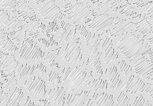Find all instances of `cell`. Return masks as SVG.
I'll return each mask as SVG.
<instances>
[{"mask_svg": "<svg viewBox=\"0 0 153 106\" xmlns=\"http://www.w3.org/2000/svg\"><path fill=\"white\" fill-rule=\"evenodd\" d=\"M117 49L126 60L135 59L147 55L151 45L142 38L132 32H128L120 35L117 42Z\"/></svg>", "mask_w": 153, "mask_h": 106, "instance_id": "obj_1", "label": "cell"}, {"mask_svg": "<svg viewBox=\"0 0 153 106\" xmlns=\"http://www.w3.org/2000/svg\"><path fill=\"white\" fill-rule=\"evenodd\" d=\"M87 62H83L71 70L67 68L62 72V80L67 85L69 92H75L83 87H88L93 80L92 73H87Z\"/></svg>", "mask_w": 153, "mask_h": 106, "instance_id": "obj_2", "label": "cell"}, {"mask_svg": "<svg viewBox=\"0 0 153 106\" xmlns=\"http://www.w3.org/2000/svg\"><path fill=\"white\" fill-rule=\"evenodd\" d=\"M132 70L139 77H143L148 81H152L153 65L149 60L147 55L142 56L129 60Z\"/></svg>", "mask_w": 153, "mask_h": 106, "instance_id": "obj_3", "label": "cell"}, {"mask_svg": "<svg viewBox=\"0 0 153 106\" xmlns=\"http://www.w3.org/2000/svg\"><path fill=\"white\" fill-rule=\"evenodd\" d=\"M65 12V20H69L73 24L79 22L86 18L92 12L90 6L81 3L76 0Z\"/></svg>", "mask_w": 153, "mask_h": 106, "instance_id": "obj_4", "label": "cell"}, {"mask_svg": "<svg viewBox=\"0 0 153 106\" xmlns=\"http://www.w3.org/2000/svg\"><path fill=\"white\" fill-rule=\"evenodd\" d=\"M37 12L43 19L49 21L62 17V12L56 5L55 0H43L38 5Z\"/></svg>", "mask_w": 153, "mask_h": 106, "instance_id": "obj_5", "label": "cell"}, {"mask_svg": "<svg viewBox=\"0 0 153 106\" xmlns=\"http://www.w3.org/2000/svg\"><path fill=\"white\" fill-rule=\"evenodd\" d=\"M43 52L31 38H25L19 51V58L22 60L34 61L42 57Z\"/></svg>", "mask_w": 153, "mask_h": 106, "instance_id": "obj_6", "label": "cell"}, {"mask_svg": "<svg viewBox=\"0 0 153 106\" xmlns=\"http://www.w3.org/2000/svg\"><path fill=\"white\" fill-rule=\"evenodd\" d=\"M82 58L81 43L78 38L68 43L62 54L63 62L67 63H74L78 62Z\"/></svg>", "mask_w": 153, "mask_h": 106, "instance_id": "obj_7", "label": "cell"}, {"mask_svg": "<svg viewBox=\"0 0 153 106\" xmlns=\"http://www.w3.org/2000/svg\"><path fill=\"white\" fill-rule=\"evenodd\" d=\"M78 30L80 35L84 37L85 44L87 46V50L91 54V56L99 54L98 47H99L101 40L100 36H97L91 32H89L84 26H80Z\"/></svg>", "mask_w": 153, "mask_h": 106, "instance_id": "obj_8", "label": "cell"}, {"mask_svg": "<svg viewBox=\"0 0 153 106\" xmlns=\"http://www.w3.org/2000/svg\"><path fill=\"white\" fill-rule=\"evenodd\" d=\"M146 82H144L139 76L132 74L129 76L128 81L123 89V92L130 95L141 94L143 93L146 88Z\"/></svg>", "mask_w": 153, "mask_h": 106, "instance_id": "obj_9", "label": "cell"}, {"mask_svg": "<svg viewBox=\"0 0 153 106\" xmlns=\"http://www.w3.org/2000/svg\"><path fill=\"white\" fill-rule=\"evenodd\" d=\"M27 92L34 96L44 97L46 94L45 82L39 77H31L24 83Z\"/></svg>", "mask_w": 153, "mask_h": 106, "instance_id": "obj_10", "label": "cell"}, {"mask_svg": "<svg viewBox=\"0 0 153 106\" xmlns=\"http://www.w3.org/2000/svg\"><path fill=\"white\" fill-rule=\"evenodd\" d=\"M114 20V18L110 17L106 14L100 15L96 16L91 21V23L88 24V28L97 32H103L111 26Z\"/></svg>", "mask_w": 153, "mask_h": 106, "instance_id": "obj_11", "label": "cell"}, {"mask_svg": "<svg viewBox=\"0 0 153 106\" xmlns=\"http://www.w3.org/2000/svg\"><path fill=\"white\" fill-rule=\"evenodd\" d=\"M1 66L2 69L5 73L12 77H15L16 73H17L18 66H19V62L16 60L15 57L12 54H3L2 53L1 56Z\"/></svg>", "mask_w": 153, "mask_h": 106, "instance_id": "obj_12", "label": "cell"}, {"mask_svg": "<svg viewBox=\"0 0 153 106\" xmlns=\"http://www.w3.org/2000/svg\"><path fill=\"white\" fill-rule=\"evenodd\" d=\"M134 24L133 29L134 31L139 35H141L143 38H146L152 30V24L149 21L147 18L143 15H139L134 18Z\"/></svg>", "mask_w": 153, "mask_h": 106, "instance_id": "obj_13", "label": "cell"}, {"mask_svg": "<svg viewBox=\"0 0 153 106\" xmlns=\"http://www.w3.org/2000/svg\"><path fill=\"white\" fill-rule=\"evenodd\" d=\"M45 99L49 103L55 105H65L66 97L64 87L56 86L55 88L50 89Z\"/></svg>", "mask_w": 153, "mask_h": 106, "instance_id": "obj_14", "label": "cell"}, {"mask_svg": "<svg viewBox=\"0 0 153 106\" xmlns=\"http://www.w3.org/2000/svg\"><path fill=\"white\" fill-rule=\"evenodd\" d=\"M101 54L103 61L106 65H110L117 60V53L115 52L113 47L112 40L110 38H106L101 48Z\"/></svg>", "mask_w": 153, "mask_h": 106, "instance_id": "obj_15", "label": "cell"}, {"mask_svg": "<svg viewBox=\"0 0 153 106\" xmlns=\"http://www.w3.org/2000/svg\"><path fill=\"white\" fill-rule=\"evenodd\" d=\"M106 79L109 80L110 84V89L113 91H117L121 88L123 85V81L120 79L117 69L116 66L110 68L106 70Z\"/></svg>", "mask_w": 153, "mask_h": 106, "instance_id": "obj_16", "label": "cell"}, {"mask_svg": "<svg viewBox=\"0 0 153 106\" xmlns=\"http://www.w3.org/2000/svg\"><path fill=\"white\" fill-rule=\"evenodd\" d=\"M134 21L132 19L126 18V19L120 20L118 23H117L116 26L112 29L110 35L111 37H118L123 34L128 32L131 28H133Z\"/></svg>", "mask_w": 153, "mask_h": 106, "instance_id": "obj_17", "label": "cell"}, {"mask_svg": "<svg viewBox=\"0 0 153 106\" xmlns=\"http://www.w3.org/2000/svg\"><path fill=\"white\" fill-rule=\"evenodd\" d=\"M114 100L111 95H109L106 92L94 93L93 96V101L89 102L87 105H113Z\"/></svg>", "mask_w": 153, "mask_h": 106, "instance_id": "obj_18", "label": "cell"}, {"mask_svg": "<svg viewBox=\"0 0 153 106\" xmlns=\"http://www.w3.org/2000/svg\"><path fill=\"white\" fill-rule=\"evenodd\" d=\"M89 92L87 91H82V92L75 93V94H70L68 99L65 101V105H87V98H88Z\"/></svg>", "mask_w": 153, "mask_h": 106, "instance_id": "obj_19", "label": "cell"}, {"mask_svg": "<svg viewBox=\"0 0 153 106\" xmlns=\"http://www.w3.org/2000/svg\"><path fill=\"white\" fill-rule=\"evenodd\" d=\"M17 8L19 9V17L25 19H33L35 18V13L29 5L27 4L25 0H19Z\"/></svg>", "mask_w": 153, "mask_h": 106, "instance_id": "obj_20", "label": "cell"}, {"mask_svg": "<svg viewBox=\"0 0 153 106\" xmlns=\"http://www.w3.org/2000/svg\"><path fill=\"white\" fill-rule=\"evenodd\" d=\"M0 46L2 50L7 51H15L17 49L15 43L12 42V39L4 32L3 30L0 35Z\"/></svg>", "mask_w": 153, "mask_h": 106, "instance_id": "obj_21", "label": "cell"}, {"mask_svg": "<svg viewBox=\"0 0 153 106\" xmlns=\"http://www.w3.org/2000/svg\"><path fill=\"white\" fill-rule=\"evenodd\" d=\"M36 69L35 66H30L28 64H23L19 66L17 70V77L19 80H25L28 77H31V75L35 73V70Z\"/></svg>", "mask_w": 153, "mask_h": 106, "instance_id": "obj_22", "label": "cell"}, {"mask_svg": "<svg viewBox=\"0 0 153 106\" xmlns=\"http://www.w3.org/2000/svg\"><path fill=\"white\" fill-rule=\"evenodd\" d=\"M24 94H23L22 91L20 87H16V89L14 90L11 97L8 99L7 102L5 104V105L8 106H14V105H19V103L21 102L22 99Z\"/></svg>", "mask_w": 153, "mask_h": 106, "instance_id": "obj_23", "label": "cell"}, {"mask_svg": "<svg viewBox=\"0 0 153 106\" xmlns=\"http://www.w3.org/2000/svg\"><path fill=\"white\" fill-rule=\"evenodd\" d=\"M27 23L24 20L19 19L18 18H12L6 26V30L9 32H16L17 30L22 28Z\"/></svg>", "mask_w": 153, "mask_h": 106, "instance_id": "obj_24", "label": "cell"}, {"mask_svg": "<svg viewBox=\"0 0 153 106\" xmlns=\"http://www.w3.org/2000/svg\"><path fill=\"white\" fill-rule=\"evenodd\" d=\"M38 21H35L27 23L24 26L25 32L28 36H35L38 35Z\"/></svg>", "mask_w": 153, "mask_h": 106, "instance_id": "obj_25", "label": "cell"}, {"mask_svg": "<svg viewBox=\"0 0 153 106\" xmlns=\"http://www.w3.org/2000/svg\"><path fill=\"white\" fill-rule=\"evenodd\" d=\"M87 88L93 89L96 92L98 89H106L107 88V84H106V80H103L102 79H98V80L93 79Z\"/></svg>", "mask_w": 153, "mask_h": 106, "instance_id": "obj_26", "label": "cell"}, {"mask_svg": "<svg viewBox=\"0 0 153 106\" xmlns=\"http://www.w3.org/2000/svg\"><path fill=\"white\" fill-rule=\"evenodd\" d=\"M142 9H143V15L153 25V0L148 2L146 5L142 6Z\"/></svg>", "mask_w": 153, "mask_h": 106, "instance_id": "obj_27", "label": "cell"}, {"mask_svg": "<svg viewBox=\"0 0 153 106\" xmlns=\"http://www.w3.org/2000/svg\"><path fill=\"white\" fill-rule=\"evenodd\" d=\"M26 34L25 32L24 27L21 29H19L16 32H9V38L12 39V40H14L16 42V43H21L22 40H24Z\"/></svg>", "mask_w": 153, "mask_h": 106, "instance_id": "obj_28", "label": "cell"}, {"mask_svg": "<svg viewBox=\"0 0 153 106\" xmlns=\"http://www.w3.org/2000/svg\"><path fill=\"white\" fill-rule=\"evenodd\" d=\"M71 36V30L70 28L69 24H65V26L63 28L61 33L58 35V42L61 44L66 43Z\"/></svg>", "mask_w": 153, "mask_h": 106, "instance_id": "obj_29", "label": "cell"}, {"mask_svg": "<svg viewBox=\"0 0 153 106\" xmlns=\"http://www.w3.org/2000/svg\"><path fill=\"white\" fill-rule=\"evenodd\" d=\"M59 54V50H55V51H50L49 53H48L47 55L45 56V60L46 63L48 65H49L50 67H54V66H56V58H57V55Z\"/></svg>", "mask_w": 153, "mask_h": 106, "instance_id": "obj_30", "label": "cell"}, {"mask_svg": "<svg viewBox=\"0 0 153 106\" xmlns=\"http://www.w3.org/2000/svg\"><path fill=\"white\" fill-rule=\"evenodd\" d=\"M91 58H92L91 63H92L93 66H94L96 73H97V75H99L100 77H102V75H103V70H102V67H101L100 54H95V55L91 56Z\"/></svg>", "mask_w": 153, "mask_h": 106, "instance_id": "obj_31", "label": "cell"}, {"mask_svg": "<svg viewBox=\"0 0 153 106\" xmlns=\"http://www.w3.org/2000/svg\"><path fill=\"white\" fill-rule=\"evenodd\" d=\"M19 0H0V6L8 10H14L17 8Z\"/></svg>", "mask_w": 153, "mask_h": 106, "instance_id": "obj_32", "label": "cell"}, {"mask_svg": "<svg viewBox=\"0 0 153 106\" xmlns=\"http://www.w3.org/2000/svg\"><path fill=\"white\" fill-rule=\"evenodd\" d=\"M118 65L120 68L121 73L124 75V77H129V76H131L132 74L133 70H132V66L126 63L125 61H120Z\"/></svg>", "mask_w": 153, "mask_h": 106, "instance_id": "obj_33", "label": "cell"}, {"mask_svg": "<svg viewBox=\"0 0 153 106\" xmlns=\"http://www.w3.org/2000/svg\"><path fill=\"white\" fill-rule=\"evenodd\" d=\"M117 105H132L131 99L125 94L124 92H120V94L117 97Z\"/></svg>", "mask_w": 153, "mask_h": 106, "instance_id": "obj_34", "label": "cell"}, {"mask_svg": "<svg viewBox=\"0 0 153 106\" xmlns=\"http://www.w3.org/2000/svg\"><path fill=\"white\" fill-rule=\"evenodd\" d=\"M48 82L50 85H57L61 82V77L54 72H50L48 74Z\"/></svg>", "mask_w": 153, "mask_h": 106, "instance_id": "obj_35", "label": "cell"}, {"mask_svg": "<svg viewBox=\"0 0 153 106\" xmlns=\"http://www.w3.org/2000/svg\"><path fill=\"white\" fill-rule=\"evenodd\" d=\"M132 105H152V103L150 102L148 99L145 98L144 96H136L132 102Z\"/></svg>", "mask_w": 153, "mask_h": 106, "instance_id": "obj_36", "label": "cell"}, {"mask_svg": "<svg viewBox=\"0 0 153 106\" xmlns=\"http://www.w3.org/2000/svg\"><path fill=\"white\" fill-rule=\"evenodd\" d=\"M17 85V80L15 78V77H12L10 80H9L6 83L5 85H2V88H1V90L5 91V92H8V91L10 90L13 86H16Z\"/></svg>", "mask_w": 153, "mask_h": 106, "instance_id": "obj_37", "label": "cell"}, {"mask_svg": "<svg viewBox=\"0 0 153 106\" xmlns=\"http://www.w3.org/2000/svg\"><path fill=\"white\" fill-rule=\"evenodd\" d=\"M120 1V0H100V3L97 5V8L98 9H101V8H103V6H106V5L111 8L112 6L118 3Z\"/></svg>", "mask_w": 153, "mask_h": 106, "instance_id": "obj_38", "label": "cell"}, {"mask_svg": "<svg viewBox=\"0 0 153 106\" xmlns=\"http://www.w3.org/2000/svg\"><path fill=\"white\" fill-rule=\"evenodd\" d=\"M11 18L9 15L5 12V11H1V14H0V23L1 25L4 27H6L10 21Z\"/></svg>", "mask_w": 153, "mask_h": 106, "instance_id": "obj_39", "label": "cell"}, {"mask_svg": "<svg viewBox=\"0 0 153 106\" xmlns=\"http://www.w3.org/2000/svg\"><path fill=\"white\" fill-rule=\"evenodd\" d=\"M144 93L149 95L153 101V82H146Z\"/></svg>", "mask_w": 153, "mask_h": 106, "instance_id": "obj_40", "label": "cell"}, {"mask_svg": "<svg viewBox=\"0 0 153 106\" xmlns=\"http://www.w3.org/2000/svg\"><path fill=\"white\" fill-rule=\"evenodd\" d=\"M144 38L151 45V47H153V29L152 30V32L146 38Z\"/></svg>", "mask_w": 153, "mask_h": 106, "instance_id": "obj_41", "label": "cell"}, {"mask_svg": "<svg viewBox=\"0 0 153 106\" xmlns=\"http://www.w3.org/2000/svg\"><path fill=\"white\" fill-rule=\"evenodd\" d=\"M147 57H148L149 60H150L152 64L153 65V47H151L149 51L147 53Z\"/></svg>", "mask_w": 153, "mask_h": 106, "instance_id": "obj_42", "label": "cell"}, {"mask_svg": "<svg viewBox=\"0 0 153 106\" xmlns=\"http://www.w3.org/2000/svg\"><path fill=\"white\" fill-rule=\"evenodd\" d=\"M62 1L65 2V4H67V5H71L72 3L76 2V0H62Z\"/></svg>", "mask_w": 153, "mask_h": 106, "instance_id": "obj_43", "label": "cell"}, {"mask_svg": "<svg viewBox=\"0 0 153 106\" xmlns=\"http://www.w3.org/2000/svg\"><path fill=\"white\" fill-rule=\"evenodd\" d=\"M34 1H35V2H36V3H38V2H39V0H34Z\"/></svg>", "mask_w": 153, "mask_h": 106, "instance_id": "obj_44", "label": "cell"}, {"mask_svg": "<svg viewBox=\"0 0 153 106\" xmlns=\"http://www.w3.org/2000/svg\"><path fill=\"white\" fill-rule=\"evenodd\" d=\"M147 1H148V0H147Z\"/></svg>", "mask_w": 153, "mask_h": 106, "instance_id": "obj_45", "label": "cell"}]
</instances>
